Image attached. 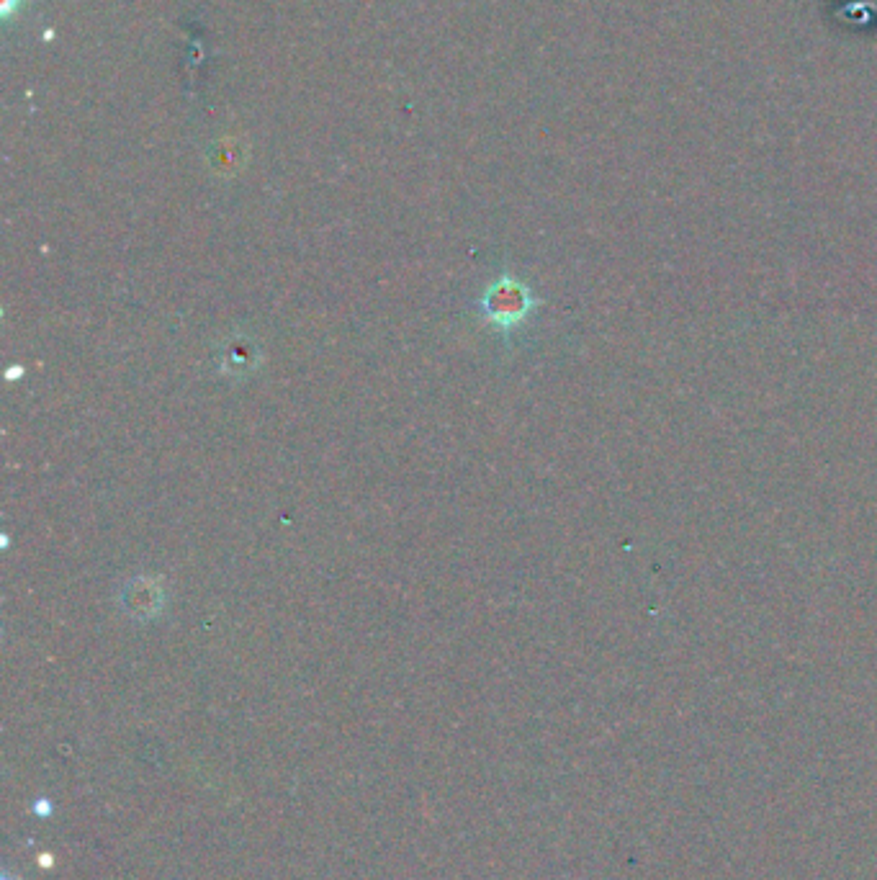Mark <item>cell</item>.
Returning a JSON list of instances; mask_svg holds the SVG:
<instances>
[{"label": "cell", "mask_w": 877, "mask_h": 880, "mask_svg": "<svg viewBox=\"0 0 877 880\" xmlns=\"http://www.w3.org/2000/svg\"><path fill=\"white\" fill-rule=\"evenodd\" d=\"M535 307L533 296H530L528 286L515 281L510 276H502L499 281H494L484 296H481V309H484V317H487L492 325L502 327V330H512L530 314V309Z\"/></svg>", "instance_id": "1"}, {"label": "cell", "mask_w": 877, "mask_h": 880, "mask_svg": "<svg viewBox=\"0 0 877 880\" xmlns=\"http://www.w3.org/2000/svg\"><path fill=\"white\" fill-rule=\"evenodd\" d=\"M124 608L132 615H139V618H150V615L160 613V608H163V587L152 582L150 577L134 579V582H129L127 592H124Z\"/></svg>", "instance_id": "2"}]
</instances>
